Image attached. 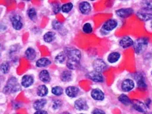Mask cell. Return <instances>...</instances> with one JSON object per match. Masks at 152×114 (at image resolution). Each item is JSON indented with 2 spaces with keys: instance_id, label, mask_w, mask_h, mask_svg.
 <instances>
[{
  "instance_id": "1",
  "label": "cell",
  "mask_w": 152,
  "mask_h": 114,
  "mask_svg": "<svg viewBox=\"0 0 152 114\" xmlns=\"http://www.w3.org/2000/svg\"><path fill=\"white\" fill-rule=\"evenodd\" d=\"M65 53L68 58L67 67L71 70L77 69L82 56L80 51L75 48H67Z\"/></svg>"
},
{
  "instance_id": "2",
  "label": "cell",
  "mask_w": 152,
  "mask_h": 114,
  "mask_svg": "<svg viewBox=\"0 0 152 114\" xmlns=\"http://www.w3.org/2000/svg\"><path fill=\"white\" fill-rule=\"evenodd\" d=\"M20 90V85L18 82V80L15 77H11L9 79L7 84L3 88V92L9 95L11 93H16Z\"/></svg>"
},
{
  "instance_id": "3",
  "label": "cell",
  "mask_w": 152,
  "mask_h": 114,
  "mask_svg": "<svg viewBox=\"0 0 152 114\" xmlns=\"http://www.w3.org/2000/svg\"><path fill=\"white\" fill-rule=\"evenodd\" d=\"M149 45V39L147 37L139 38L134 42V49L137 55L142 54Z\"/></svg>"
},
{
  "instance_id": "4",
  "label": "cell",
  "mask_w": 152,
  "mask_h": 114,
  "mask_svg": "<svg viewBox=\"0 0 152 114\" xmlns=\"http://www.w3.org/2000/svg\"><path fill=\"white\" fill-rule=\"evenodd\" d=\"M137 16L142 21H149L152 20V10L146 9H140L137 12Z\"/></svg>"
},
{
  "instance_id": "5",
  "label": "cell",
  "mask_w": 152,
  "mask_h": 114,
  "mask_svg": "<svg viewBox=\"0 0 152 114\" xmlns=\"http://www.w3.org/2000/svg\"><path fill=\"white\" fill-rule=\"evenodd\" d=\"M92 66L93 69H94V71L102 73V72L105 71L106 68L108 67V65L103 60H102L100 58H97L94 60V62L92 63Z\"/></svg>"
},
{
  "instance_id": "6",
  "label": "cell",
  "mask_w": 152,
  "mask_h": 114,
  "mask_svg": "<svg viewBox=\"0 0 152 114\" xmlns=\"http://www.w3.org/2000/svg\"><path fill=\"white\" fill-rule=\"evenodd\" d=\"M12 27L14 30H20L23 28V23L21 17L18 15H14L10 18Z\"/></svg>"
},
{
  "instance_id": "7",
  "label": "cell",
  "mask_w": 152,
  "mask_h": 114,
  "mask_svg": "<svg viewBox=\"0 0 152 114\" xmlns=\"http://www.w3.org/2000/svg\"><path fill=\"white\" fill-rule=\"evenodd\" d=\"M86 76L89 79L91 80V81L96 83H103L104 81V77L102 74V73L96 72L95 71H91L90 73H88Z\"/></svg>"
},
{
  "instance_id": "8",
  "label": "cell",
  "mask_w": 152,
  "mask_h": 114,
  "mask_svg": "<svg viewBox=\"0 0 152 114\" xmlns=\"http://www.w3.org/2000/svg\"><path fill=\"white\" fill-rule=\"evenodd\" d=\"M118 26V22L114 19H109L106 20L102 25V31H105L106 32H111L113 30Z\"/></svg>"
},
{
  "instance_id": "9",
  "label": "cell",
  "mask_w": 152,
  "mask_h": 114,
  "mask_svg": "<svg viewBox=\"0 0 152 114\" xmlns=\"http://www.w3.org/2000/svg\"><path fill=\"white\" fill-rule=\"evenodd\" d=\"M133 109L135 111L140 112V113H145L147 111V107L146 106L145 104L140 101V100H134L132 101V104Z\"/></svg>"
},
{
  "instance_id": "10",
  "label": "cell",
  "mask_w": 152,
  "mask_h": 114,
  "mask_svg": "<svg viewBox=\"0 0 152 114\" xmlns=\"http://www.w3.org/2000/svg\"><path fill=\"white\" fill-rule=\"evenodd\" d=\"M74 106H75V109L78 110V111H86L89 109L87 102L84 98H80L76 100L74 103Z\"/></svg>"
},
{
  "instance_id": "11",
  "label": "cell",
  "mask_w": 152,
  "mask_h": 114,
  "mask_svg": "<svg viewBox=\"0 0 152 114\" xmlns=\"http://www.w3.org/2000/svg\"><path fill=\"white\" fill-rule=\"evenodd\" d=\"M134 81L130 79H126L121 83V88L124 92H130L134 88Z\"/></svg>"
},
{
  "instance_id": "12",
  "label": "cell",
  "mask_w": 152,
  "mask_h": 114,
  "mask_svg": "<svg viewBox=\"0 0 152 114\" xmlns=\"http://www.w3.org/2000/svg\"><path fill=\"white\" fill-rule=\"evenodd\" d=\"M133 13H134V11L131 8L120 9L115 11V13H116L117 16L122 18H128V17L130 16Z\"/></svg>"
},
{
  "instance_id": "13",
  "label": "cell",
  "mask_w": 152,
  "mask_h": 114,
  "mask_svg": "<svg viewBox=\"0 0 152 114\" xmlns=\"http://www.w3.org/2000/svg\"><path fill=\"white\" fill-rule=\"evenodd\" d=\"M91 96H92L93 100H96V101H102L105 97L103 91L97 88L93 89L91 92Z\"/></svg>"
},
{
  "instance_id": "14",
  "label": "cell",
  "mask_w": 152,
  "mask_h": 114,
  "mask_svg": "<svg viewBox=\"0 0 152 114\" xmlns=\"http://www.w3.org/2000/svg\"><path fill=\"white\" fill-rule=\"evenodd\" d=\"M119 44L123 48H128L134 45V41L130 37L126 36V37H123L120 40Z\"/></svg>"
},
{
  "instance_id": "15",
  "label": "cell",
  "mask_w": 152,
  "mask_h": 114,
  "mask_svg": "<svg viewBox=\"0 0 152 114\" xmlns=\"http://www.w3.org/2000/svg\"><path fill=\"white\" fill-rule=\"evenodd\" d=\"M79 10L82 14L87 15L92 10V6H91L90 4L87 1H82L79 4Z\"/></svg>"
},
{
  "instance_id": "16",
  "label": "cell",
  "mask_w": 152,
  "mask_h": 114,
  "mask_svg": "<svg viewBox=\"0 0 152 114\" xmlns=\"http://www.w3.org/2000/svg\"><path fill=\"white\" fill-rule=\"evenodd\" d=\"M34 83V78L30 75H25L22 77L21 85L24 88H29Z\"/></svg>"
},
{
  "instance_id": "17",
  "label": "cell",
  "mask_w": 152,
  "mask_h": 114,
  "mask_svg": "<svg viewBox=\"0 0 152 114\" xmlns=\"http://www.w3.org/2000/svg\"><path fill=\"white\" fill-rule=\"evenodd\" d=\"M65 92L66 95L71 98H74L77 96V95L79 94L80 90L79 88L75 86H69L68 88H66Z\"/></svg>"
},
{
  "instance_id": "18",
  "label": "cell",
  "mask_w": 152,
  "mask_h": 114,
  "mask_svg": "<svg viewBox=\"0 0 152 114\" xmlns=\"http://www.w3.org/2000/svg\"><path fill=\"white\" fill-rule=\"evenodd\" d=\"M135 79L137 80V85L139 89H140L142 90H144L147 88V84L146 83L145 80H144L143 76L140 74L137 77H135Z\"/></svg>"
},
{
  "instance_id": "19",
  "label": "cell",
  "mask_w": 152,
  "mask_h": 114,
  "mask_svg": "<svg viewBox=\"0 0 152 114\" xmlns=\"http://www.w3.org/2000/svg\"><path fill=\"white\" fill-rule=\"evenodd\" d=\"M47 101L46 99H39V100H36L33 103V108L36 111L39 110H42V109L46 106Z\"/></svg>"
},
{
  "instance_id": "20",
  "label": "cell",
  "mask_w": 152,
  "mask_h": 114,
  "mask_svg": "<svg viewBox=\"0 0 152 114\" xmlns=\"http://www.w3.org/2000/svg\"><path fill=\"white\" fill-rule=\"evenodd\" d=\"M121 58V54L118 52H112L108 56V62L111 64L116 63Z\"/></svg>"
},
{
  "instance_id": "21",
  "label": "cell",
  "mask_w": 152,
  "mask_h": 114,
  "mask_svg": "<svg viewBox=\"0 0 152 114\" xmlns=\"http://www.w3.org/2000/svg\"><path fill=\"white\" fill-rule=\"evenodd\" d=\"M39 79L42 82L48 83L50 81V74L47 70H42L39 74Z\"/></svg>"
},
{
  "instance_id": "22",
  "label": "cell",
  "mask_w": 152,
  "mask_h": 114,
  "mask_svg": "<svg viewBox=\"0 0 152 114\" xmlns=\"http://www.w3.org/2000/svg\"><path fill=\"white\" fill-rule=\"evenodd\" d=\"M25 56L30 61H33L36 58V51L33 48H28L25 52Z\"/></svg>"
},
{
  "instance_id": "23",
  "label": "cell",
  "mask_w": 152,
  "mask_h": 114,
  "mask_svg": "<svg viewBox=\"0 0 152 114\" xmlns=\"http://www.w3.org/2000/svg\"><path fill=\"white\" fill-rule=\"evenodd\" d=\"M72 79H73V76L70 70H65L61 74V79L64 82H70Z\"/></svg>"
},
{
  "instance_id": "24",
  "label": "cell",
  "mask_w": 152,
  "mask_h": 114,
  "mask_svg": "<svg viewBox=\"0 0 152 114\" xmlns=\"http://www.w3.org/2000/svg\"><path fill=\"white\" fill-rule=\"evenodd\" d=\"M49 64H51V61L47 58H42L36 62V66L39 68L45 67V66H49Z\"/></svg>"
},
{
  "instance_id": "25",
  "label": "cell",
  "mask_w": 152,
  "mask_h": 114,
  "mask_svg": "<svg viewBox=\"0 0 152 114\" xmlns=\"http://www.w3.org/2000/svg\"><path fill=\"white\" fill-rule=\"evenodd\" d=\"M48 94V88L45 85H40L37 89V95L39 97H43Z\"/></svg>"
},
{
  "instance_id": "26",
  "label": "cell",
  "mask_w": 152,
  "mask_h": 114,
  "mask_svg": "<svg viewBox=\"0 0 152 114\" xmlns=\"http://www.w3.org/2000/svg\"><path fill=\"white\" fill-rule=\"evenodd\" d=\"M55 38H56V35L54 32H47L44 35L43 39L46 43H52L54 41Z\"/></svg>"
},
{
  "instance_id": "27",
  "label": "cell",
  "mask_w": 152,
  "mask_h": 114,
  "mask_svg": "<svg viewBox=\"0 0 152 114\" xmlns=\"http://www.w3.org/2000/svg\"><path fill=\"white\" fill-rule=\"evenodd\" d=\"M67 58L65 52H61L58 53L57 56L55 57V62L56 64H62L65 62L66 59Z\"/></svg>"
},
{
  "instance_id": "28",
  "label": "cell",
  "mask_w": 152,
  "mask_h": 114,
  "mask_svg": "<svg viewBox=\"0 0 152 114\" xmlns=\"http://www.w3.org/2000/svg\"><path fill=\"white\" fill-rule=\"evenodd\" d=\"M118 101L126 106L130 105V104H132V101H131L130 99L129 98V97L124 94L121 95L118 97Z\"/></svg>"
},
{
  "instance_id": "29",
  "label": "cell",
  "mask_w": 152,
  "mask_h": 114,
  "mask_svg": "<svg viewBox=\"0 0 152 114\" xmlns=\"http://www.w3.org/2000/svg\"><path fill=\"white\" fill-rule=\"evenodd\" d=\"M10 70V64L8 62H3L0 64V71L4 74H7Z\"/></svg>"
},
{
  "instance_id": "30",
  "label": "cell",
  "mask_w": 152,
  "mask_h": 114,
  "mask_svg": "<svg viewBox=\"0 0 152 114\" xmlns=\"http://www.w3.org/2000/svg\"><path fill=\"white\" fill-rule=\"evenodd\" d=\"M28 16L32 21H35L37 20V12L34 8H30L28 11Z\"/></svg>"
},
{
  "instance_id": "31",
  "label": "cell",
  "mask_w": 152,
  "mask_h": 114,
  "mask_svg": "<svg viewBox=\"0 0 152 114\" xmlns=\"http://www.w3.org/2000/svg\"><path fill=\"white\" fill-rule=\"evenodd\" d=\"M73 8V4L71 2L64 4L61 6V11L64 13H69Z\"/></svg>"
},
{
  "instance_id": "32",
  "label": "cell",
  "mask_w": 152,
  "mask_h": 114,
  "mask_svg": "<svg viewBox=\"0 0 152 114\" xmlns=\"http://www.w3.org/2000/svg\"><path fill=\"white\" fill-rule=\"evenodd\" d=\"M63 92H64V90L60 86H55L52 89V93L54 95L60 96L63 94Z\"/></svg>"
},
{
  "instance_id": "33",
  "label": "cell",
  "mask_w": 152,
  "mask_h": 114,
  "mask_svg": "<svg viewBox=\"0 0 152 114\" xmlns=\"http://www.w3.org/2000/svg\"><path fill=\"white\" fill-rule=\"evenodd\" d=\"M52 27L53 29L55 30H57V31L61 32V30L64 29V26L60 22L57 21V20H54L52 22Z\"/></svg>"
},
{
  "instance_id": "34",
  "label": "cell",
  "mask_w": 152,
  "mask_h": 114,
  "mask_svg": "<svg viewBox=\"0 0 152 114\" xmlns=\"http://www.w3.org/2000/svg\"><path fill=\"white\" fill-rule=\"evenodd\" d=\"M141 6L142 9H150V10H152V1H149V0L142 1H141Z\"/></svg>"
},
{
  "instance_id": "35",
  "label": "cell",
  "mask_w": 152,
  "mask_h": 114,
  "mask_svg": "<svg viewBox=\"0 0 152 114\" xmlns=\"http://www.w3.org/2000/svg\"><path fill=\"white\" fill-rule=\"evenodd\" d=\"M92 25L89 22H87V23L84 24V25L83 27V31L86 34H90L92 32Z\"/></svg>"
},
{
  "instance_id": "36",
  "label": "cell",
  "mask_w": 152,
  "mask_h": 114,
  "mask_svg": "<svg viewBox=\"0 0 152 114\" xmlns=\"http://www.w3.org/2000/svg\"><path fill=\"white\" fill-rule=\"evenodd\" d=\"M62 106V102L61 100H56L53 102L52 103V109L54 110H57L59 109L60 107H61Z\"/></svg>"
},
{
  "instance_id": "37",
  "label": "cell",
  "mask_w": 152,
  "mask_h": 114,
  "mask_svg": "<svg viewBox=\"0 0 152 114\" xmlns=\"http://www.w3.org/2000/svg\"><path fill=\"white\" fill-rule=\"evenodd\" d=\"M52 9L55 14H56V13H59V11L61 10V6L59 4H54L52 5Z\"/></svg>"
},
{
  "instance_id": "38",
  "label": "cell",
  "mask_w": 152,
  "mask_h": 114,
  "mask_svg": "<svg viewBox=\"0 0 152 114\" xmlns=\"http://www.w3.org/2000/svg\"><path fill=\"white\" fill-rule=\"evenodd\" d=\"M92 114H106L103 110L100 109H95L92 111Z\"/></svg>"
},
{
  "instance_id": "39",
  "label": "cell",
  "mask_w": 152,
  "mask_h": 114,
  "mask_svg": "<svg viewBox=\"0 0 152 114\" xmlns=\"http://www.w3.org/2000/svg\"><path fill=\"white\" fill-rule=\"evenodd\" d=\"M33 114H48V112L45 110H39V111H36Z\"/></svg>"
},
{
  "instance_id": "40",
  "label": "cell",
  "mask_w": 152,
  "mask_h": 114,
  "mask_svg": "<svg viewBox=\"0 0 152 114\" xmlns=\"http://www.w3.org/2000/svg\"><path fill=\"white\" fill-rule=\"evenodd\" d=\"M144 104H145V105L147 107V109H149V108L150 107V105H151V100H150V99H147V100H146L145 103Z\"/></svg>"
},
{
  "instance_id": "41",
  "label": "cell",
  "mask_w": 152,
  "mask_h": 114,
  "mask_svg": "<svg viewBox=\"0 0 152 114\" xmlns=\"http://www.w3.org/2000/svg\"><path fill=\"white\" fill-rule=\"evenodd\" d=\"M144 114H152V112H146Z\"/></svg>"
},
{
  "instance_id": "42",
  "label": "cell",
  "mask_w": 152,
  "mask_h": 114,
  "mask_svg": "<svg viewBox=\"0 0 152 114\" xmlns=\"http://www.w3.org/2000/svg\"><path fill=\"white\" fill-rule=\"evenodd\" d=\"M61 114H70L69 113H68V112H64V113H63Z\"/></svg>"
},
{
  "instance_id": "43",
  "label": "cell",
  "mask_w": 152,
  "mask_h": 114,
  "mask_svg": "<svg viewBox=\"0 0 152 114\" xmlns=\"http://www.w3.org/2000/svg\"><path fill=\"white\" fill-rule=\"evenodd\" d=\"M150 26H151V28L152 29V20L151 21V24H150Z\"/></svg>"
},
{
  "instance_id": "44",
  "label": "cell",
  "mask_w": 152,
  "mask_h": 114,
  "mask_svg": "<svg viewBox=\"0 0 152 114\" xmlns=\"http://www.w3.org/2000/svg\"><path fill=\"white\" fill-rule=\"evenodd\" d=\"M151 75H152V70H151Z\"/></svg>"
},
{
  "instance_id": "45",
  "label": "cell",
  "mask_w": 152,
  "mask_h": 114,
  "mask_svg": "<svg viewBox=\"0 0 152 114\" xmlns=\"http://www.w3.org/2000/svg\"><path fill=\"white\" fill-rule=\"evenodd\" d=\"M80 114H84V113H80Z\"/></svg>"
}]
</instances>
